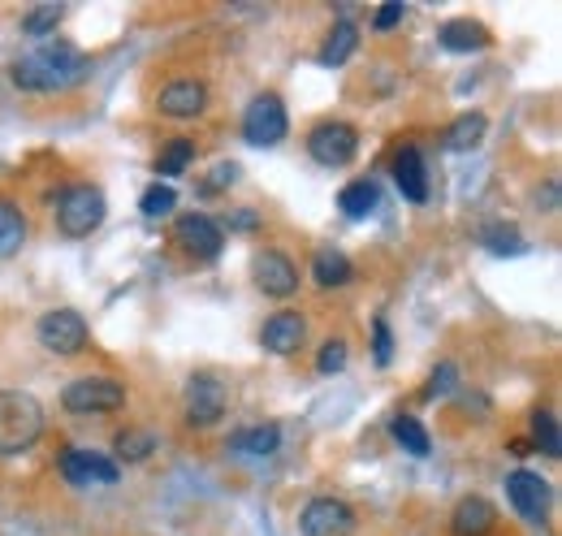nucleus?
<instances>
[{"label":"nucleus","mask_w":562,"mask_h":536,"mask_svg":"<svg viewBox=\"0 0 562 536\" xmlns=\"http://www.w3.org/2000/svg\"><path fill=\"white\" fill-rule=\"evenodd\" d=\"M532 437H537L541 455H550V459L562 455V433H559V415H554V411H537V415H532Z\"/></svg>","instance_id":"obj_29"},{"label":"nucleus","mask_w":562,"mask_h":536,"mask_svg":"<svg viewBox=\"0 0 562 536\" xmlns=\"http://www.w3.org/2000/svg\"><path fill=\"white\" fill-rule=\"evenodd\" d=\"M299 533L303 536H351L355 533V511L342 498H312L299 511Z\"/></svg>","instance_id":"obj_10"},{"label":"nucleus","mask_w":562,"mask_h":536,"mask_svg":"<svg viewBox=\"0 0 562 536\" xmlns=\"http://www.w3.org/2000/svg\"><path fill=\"white\" fill-rule=\"evenodd\" d=\"M355 48H359V26H355L351 18H342V22H334V31H329V40L321 48V66H347Z\"/></svg>","instance_id":"obj_22"},{"label":"nucleus","mask_w":562,"mask_h":536,"mask_svg":"<svg viewBox=\"0 0 562 536\" xmlns=\"http://www.w3.org/2000/svg\"><path fill=\"white\" fill-rule=\"evenodd\" d=\"M173 238H178V247H182L187 256H195V260H216L221 247H225L221 225H216L212 216H204V212H187V216H178Z\"/></svg>","instance_id":"obj_12"},{"label":"nucleus","mask_w":562,"mask_h":536,"mask_svg":"<svg viewBox=\"0 0 562 536\" xmlns=\"http://www.w3.org/2000/svg\"><path fill=\"white\" fill-rule=\"evenodd\" d=\"M347 350H351V346H347L342 337H329V342L321 346V355H316V368H321L325 377L342 372V368H347Z\"/></svg>","instance_id":"obj_33"},{"label":"nucleus","mask_w":562,"mask_h":536,"mask_svg":"<svg viewBox=\"0 0 562 536\" xmlns=\"http://www.w3.org/2000/svg\"><path fill=\"white\" fill-rule=\"evenodd\" d=\"M61 406L74 415H100V411H122L126 386L117 377H78L61 390Z\"/></svg>","instance_id":"obj_4"},{"label":"nucleus","mask_w":562,"mask_h":536,"mask_svg":"<svg viewBox=\"0 0 562 536\" xmlns=\"http://www.w3.org/2000/svg\"><path fill=\"white\" fill-rule=\"evenodd\" d=\"M278 446H281L278 424L238 428V433H229V442H225V450H229V455H243V459H269V455H278Z\"/></svg>","instance_id":"obj_18"},{"label":"nucleus","mask_w":562,"mask_h":536,"mask_svg":"<svg viewBox=\"0 0 562 536\" xmlns=\"http://www.w3.org/2000/svg\"><path fill=\"white\" fill-rule=\"evenodd\" d=\"M481 243L490 247L493 256H519V252H524V238H519L515 225H485Z\"/></svg>","instance_id":"obj_31"},{"label":"nucleus","mask_w":562,"mask_h":536,"mask_svg":"<svg viewBox=\"0 0 562 536\" xmlns=\"http://www.w3.org/2000/svg\"><path fill=\"white\" fill-rule=\"evenodd\" d=\"M437 40H441L446 53H481V48H490V31L481 22H472V18H450L437 31Z\"/></svg>","instance_id":"obj_19"},{"label":"nucleus","mask_w":562,"mask_h":536,"mask_svg":"<svg viewBox=\"0 0 562 536\" xmlns=\"http://www.w3.org/2000/svg\"><path fill=\"white\" fill-rule=\"evenodd\" d=\"M35 337H40V346L53 350V355H82L91 330H87L82 312H74V308H53V312L40 316Z\"/></svg>","instance_id":"obj_6"},{"label":"nucleus","mask_w":562,"mask_h":536,"mask_svg":"<svg viewBox=\"0 0 562 536\" xmlns=\"http://www.w3.org/2000/svg\"><path fill=\"white\" fill-rule=\"evenodd\" d=\"M303 342H307V316L294 312V308L273 312V316L265 321V330H260V346H265L269 355H281V359H285V355H299Z\"/></svg>","instance_id":"obj_15"},{"label":"nucleus","mask_w":562,"mask_h":536,"mask_svg":"<svg viewBox=\"0 0 562 536\" xmlns=\"http://www.w3.org/2000/svg\"><path fill=\"white\" fill-rule=\"evenodd\" d=\"M156 455V433H147V428H122L117 437H113V464L122 459V464H147Z\"/></svg>","instance_id":"obj_24"},{"label":"nucleus","mask_w":562,"mask_h":536,"mask_svg":"<svg viewBox=\"0 0 562 536\" xmlns=\"http://www.w3.org/2000/svg\"><path fill=\"white\" fill-rule=\"evenodd\" d=\"M394 187L403 191V200L428 203V169H424L420 147H403L394 156Z\"/></svg>","instance_id":"obj_17"},{"label":"nucleus","mask_w":562,"mask_h":536,"mask_svg":"<svg viewBox=\"0 0 562 536\" xmlns=\"http://www.w3.org/2000/svg\"><path fill=\"white\" fill-rule=\"evenodd\" d=\"M390 433H394V442H398L407 455H416V459H424V455L432 450V442H428V433H424V424L416 415H394V420H390Z\"/></svg>","instance_id":"obj_25"},{"label":"nucleus","mask_w":562,"mask_h":536,"mask_svg":"<svg viewBox=\"0 0 562 536\" xmlns=\"http://www.w3.org/2000/svg\"><path fill=\"white\" fill-rule=\"evenodd\" d=\"M191 160H195V143L191 138H169L165 152L156 156V174L160 178H178V174L191 169Z\"/></svg>","instance_id":"obj_26"},{"label":"nucleus","mask_w":562,"mask_h":536,"mask_svg":"<svg viewBox=\"0 0 562 536\" xmlns=\"http://www.w3.org/2000/svg\"><path fill=\"white\" fill-rule=\"evenodd\" d=\"M234 182H238V165H216L209 191H225V187H234Z\"/></svg>","instance_id":"obj_36"},{"label":"nucleus","mask_w":562,"mask_h":536,"mask_svg":"<svg viewBox=\"0 0 562 536\" xmlns=\"http://www.w3.org/2000/svg\"><path fill=\"white\" fill-rule=\"evenodd\" d=\"M403 18H407V4H403V0H385V4L376 9L372 26H376V31H394V26L403 22Z\"/></svg>","instance_id":"obj_35"},{"label":"nucleus","mask_w":562,"mask_h":536,"mask_svg":"<svg viewBox=\"0 0 562 536\" xmlns=\"http://www.w3.org/2000/svg\"><path fill=\"white\" fill-rule=\"evenodd\" d=\"M66 18V4H40V9H31L26 18H22V35H31V40H48L53 31H57V22Z\"/></svg>","instance_id":"obj_27"},{"label":"nucleus","mask_w":562,"mask_h":536,"mask_svg":"<svg viewBox=\"0 0 562 536\" xmlns=\"http://www.w3.org/2000/svg\"><path fill=\"white\" fill-rule=\"evenodd\" d=\"M225 386L216 372H191L187 390H182V411H187V424L191 428H212L221 415H225Z\"/></svg>","instance_id":"obj_7"},{"label":"nucleus","mask_w":562,"mask_h":536,"mask_svg":"<svg viewBox=\"0 0 562 536\" xmlns=\"http://www.w3.org/2000/svg\"><path fill=\"white\" fill-rule=\"evenodd\" d=\"M178 208V191L173 187H165V182H156V187H147L139 196V212L147 221H160V216H169Z\"/></svg>","instance_id":"obj_30"},{"label":"nucleus","mask_w":562,"mask_h":536,"mask_svg":"<svg viewBox=\"0 0 562 536\" xmlns=\"http://www.w3.org/2000/svg\"><path fill=\"white\" fill-rule=\"evenodd\" d=\"M497 528V506L490 498L472 493V498H459L454 511H450V533L454 536H490Z\"/></svg>","instance_id":"obj_16"},{"label":"nucleus","mask_w":562,"mask_h":536,"mask_svg":"<svg viewBox=\"0 0 562 536\" xmlns=\"http://www.w3.org/2000/svg\"><path fill=\"white\" fill-rule=\"evenodd\" d=\"M290 131V118H285V104H281L278 91H260L247 113H243V138L251 147H278Z\"/></svg>","instance_id":"obj_5"},{"label":"nucleus","mask_w":562,"mask_h":536,"mask_svg":"<svg viewBox=\"0 0 562 536\" xmlns=\"http://www.w3.org/2000/svg\"><path fill=\"white\" fill-rule=\"evenodd\" d=\"M61 476L70 480L74 489H91V484H117L122 468L109 459V455H95V450H78L70 446L61 455Z\"/></svg>","instance_id":"obj_13"},{"label":"nucleus","mask_w":562,"mask_h":536,"mask_svg":"<svg viewBox=\"0 0 562 536\" xmlns=\"http://www.w3.org/2000/svg\"><path fill=\"white\" fill-rule=\"evenodd\" d=\"M376 187L372 182H351V187H342V196H338V208L347 212V216H368V212H376Z\"/></svg>","instance_id":"obj_28"},{"label":"nucleus","mask_w":562,"mask_h":536,"mask_svg":"<svg viewBox=\"0 0 562 536\" xmlns=\"http://www.w3.org/2000/svg\"><path fill=\"white\" fill-rule=\"evenodd\" d=\"M307 152H312L316 165L342 169V165H351L355 156H359V131H355L351 122H321L307 134Z\"/></svg>","instance_id":"obj_8"},{"label":"nucleus","mask_w":562,"mask_h":536,"mask_svg":"<svg viewBox=\"0 0 562 536\" xmlns=\"http://www.w3.org/2000/svg\"><path fill=\"white\" fill-rule=\"evenodd\" d=\"M104 212H109V200H104L100 187L74 182V187L61 191V200H57V230L66 238H91L104 225Z\"/></svg>","instance_id":"obj_3"},{"label":"nucleus","mask_w":562,"mask_h":536,"mask_svg":"<svg viewBox=\"0 0 562 536\" xmlns=\"http://www.w3.org/2000/svg\"><path fill=\"white\" fill-rule=\"evenodd\" d=\"M9 74H13V82H18L22 91H44V96H53V91H74L78 82H87L91 57L78 53L66 40H44V44L31 48L26 57H18V62L9 66Z\"/></svg>","instance_id":"obj_1"},{"label":"nucleus","mask_w":562,"mask_h":536,"mask_svg":"<svg viewBox=\"0 0 562 536\" xmlns=\"http://www.w3.org/2000/svg\"><path fill=\"white\" fill-rule=\"evenodd\" d=\"M251 277H256V290L269 294V299H290L299 290V268L281 252H256Z\"/></svg>","instance_id":"obj_14"},{"label":"nucleus","mask_w":562,"mask_h":536,"mask_svg":"<svg viewBox=\"0 0 562 536\" xmlns=\"http://www.w3.org/2000/svg\"><path fill=\"white\" fill-rule=\"evenodd\" d=\"M204 109H209V87L200 78H173L156 96V113L160 118H173V122H191Z\"/></svg>","instance_id":"obj_11"},{"label":"nucleus","mask_w":562,"mask_h":536,"mask_svg":"<svg viewBox=\"0 0 562 536\" xmlns=\"http://www.w3.org/2000/svg\"><path fill=\"white\" fill-rule=\"evenodd\" d=\"M485 131H490V118L485 113H459L450 126H446V147L450 152H472L485 143Z\"/></svg>","instance_id":"obj_21"},{"label":"nucleus","mask_w":562,"mask_h":536,"mask_svg":"<svg viewBox=\"0 0 562 536\" xmlns=\"http://www.w3.org/2000/svg\"><path fill=\"white\" fill-rule=\"evenodd\" d=\"M44 437V402L26 390L0 394V459H13L31 450Z\"/></svg>","instance_id":"obj_2"},{"label":"nucleus","mask_w":562,"mask_h":536,"mask_svg":"<svg viewBox=\"0 0 562 536\" xmlns=\"http://www.w3.org/2000/svg\"><path fill=\"white\" fill-rule=\"evenodd\" d=\"M506 498H510V506L519 511V520H528V524H546L554 489H550V480H546V476L519 468V471H510V476H506Z\"/></svg>","instance_id":"obj_9"},{"label":"nucleus","mask_w":562,"mask_h":536,"mask_svg":"<svg viewBox=\"0 0 562 536\" xmlns=\"http://www.w3.org/2000/svg\"><path fill=\"white\" fill-rule=\"evenodd\" d=\"M355 277V265L347 260V252H338V247H321L316 252V260H312V281L321 286V290H342V286H351Z\"/></svg>","instance_id":"obj_20"},{"label":"nucleus","mask_w":562,"mask_h":536,"mask_svg":"<svg viewBox=\"0 0 562 536\" xmlns=\"http://www.w3.org/2000/svg\"><path fill=\"white\" fill-rule=\"evenodd\" d=\"M26 243V216L13 200H0V260H13Z\"/></svg>","instance_id":"obj_23"},{"label":"nucleus","mask_w":562,"mask_h":536,"mask_svg":"<svg viewBox=\"0 0 562 536\" xmlns=\"http://www.w3.org/2000/svg\"><path fill=\"white\" fill-rule=\"evenodd\" d=\"M454 390H459V368L446 359V364H437V368H432L424 399H446V394H454Z\"/></svg>","instance_id":"obj_32"},{"label":"nucleus","mask_w":562,"mask_h":536,"mask_svg":"<svg viewBox=\"0 0 562 536\" xmlns=\"http://www.w3.org/2000/svg\"><path fill=\"white\" fill-rule=\"evenodd\" d=\"M372 359H376L381 368L394 359V334H390V321H385V316L372 321Z\"/></svg>","instance_id":"obj_34"}]
</instances>
